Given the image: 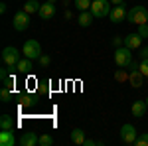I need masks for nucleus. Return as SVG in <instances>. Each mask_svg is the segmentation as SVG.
<instances>
[{"mask_svg":"<svg viewBox=\"0 0 148 146\" xmlns=\"http://www.w3.org/2000/svg\"><path fill=\"white\" fill-rule=\"evenodd\" d=\"M38 16H40L42 20H51V18L56 16V4H53V2H47V0H46V2L40 6Z\"/></svg>","mask_w":148,"mask_h":146,"instance_id":"9d476101","label":"nucleus"},{"mask_svg":"<svg viewBox=\"0 0 148 146\" xmlns=\"http://www.w3.org/2000/svg\"><path fill=\"white\" fill-rule=\"evenodd\" d=\"M85 130H81V128H73L71 130V142H75V144H85Z\"/></svg>","mask_w":148,"mask_h":146,"instance_id":"a211bd4d","label":"nucleus"},{"mask_svg":"<svg viewBox=\"0 0 148 146\" xmlns=\"http://www.w3.org/2000/svg\"><path fill=\"white\" fill-rule=\"evenodd\" d=\"M113 44L116 45V47H121V45H125V38H121V36H114V38H113Z\"/></svg>","mask_w":148,"mask_h":146,"instance_id":"c85d7f7f","label":"nucleus"},{"mask_svg":"<svg viewBox=\"0 0 148 146\" xmlns=\"http://www.w3.org/2000/svg\"><path fill=\"white\" fill-rule=\"evenodd\" d=\"M12 28L16 30V32H26L28 28H30V14L28 12H16L14 14V18H12Z\"/></svg>","mask_w":148,"mask_h":146,"instance_id":"423d86ee","label":"nucleus"},{"mask_svg":"<svg viewBox=\"0 0 148 146\" xmlns=\"http://www.w3.org/2000/svg\"><path fill=\"white\" fill-rule=\"evenodd\" d=\"M93 12H89V10H83L79 14V18H77V22H79V26L81 28H89L91 26V22H93Z\"/></svg>","mask_w":148,"mask_h":146,"instance_id":"f3484780","label":"nucleus"},{"mask_svg":"<svg viewBox=\"0 0 148 146\" xmlns=\"http://www.w3.org/2000/svg\"><path fill=\"white\" fill-rule=\"evenodd\" d=\"M95 144H99V142H95V140H89V138L85 140V146H95Z\"/></svg>","mask_w":148,"mask_h":146,"instance_id":"2f4dec72","label":"nucleus"},{"mask_svg":"<svg viewBox=\"0 0 148 146\" xmlns=\"http://www.w3.org/2000/svg\"><path fill=\"white\" fill-rule=\"evenodd\" d=\"M126 16H128V12H126L125 4H119V6H113L111 8V14H109V20L113 24H121L126 20Z\"/></svg>","mask_w":148,"mask_h":146,"instance_id":"1a4fd4ad","label":"nucleus"},{"mask_svg":"<svg viewBox=\"0 0 148 146\" xmlns=\"http://www.w3.org/2000/svg\"><path fill=\"white\" fill-rule=\"evenodd\" d=\"M128 67H130V73H128V83H130V87H132V89H140V87L144 85V73L140 71V63L132 61Z\"/></svg>","mask_w":148,"mask_h":146,"instance_id":"f03ea898","label":"nucleus"},{"mask_svg":"<svg viewBox=\"0 0 148 146\" xmlns=\"http://www.w3.org/2000/svg\"><path fill=\"white\" fill-rule=\"evenodd\" d=\"M0 99H2V103H10L12 101V93H10V87H2L0 89Z\"/></svg>","mask_w":148,"mask_h":146,"instance_id":"4be33fe9","label":"nucleus"},{"mask_svg":"<svg viewBox=\"0 0 148 146\" xmlns=\"http://www.w3.org/2000/svg\"><path fill=\"white\" fill-rule=\"evenodd\" d=\"M16 144V136L12 130H2L0 132V146H14Z\"/></svg>","mask_w":148,"mask_h":146,"instance_id":"4468645a","label":"nucleus"},{"mask_svg":"<svg viewBox=\"0 0 148 146\" xmlns=\"http://www.w3.org/2000/svg\"><path fill=\"white\" fill-rule=\"evenodd\" d=\"M20 101H22V105H28V107H30V105H34V97H32V95H22Z\"/></svg>","mask_w":148,"mask_h":146,"instance_id":"a878e982","label":"nucleus"},{"mask_svg":"<svg viewBox=\"0 0 148 146\" xmlns=\"http://www.w3.org/2000/svg\"><path fill=\"white\" fill-rule=\"evenodd\" d=\"M114 63L119 67H128L132 63V49L126 47V45H121L114 49Z\"/></svg>","mask_w":148,"mask_h":146,"instance_id":"7ed1b4c3","label":"nucleus"},{"mask_svg":"<svg viewBox=\"0 0 148 146\" xmlns=\"http://www.w3.org/2000/svg\"><path fill=\"white\" fill-rule=\"evenodd\" d=\"M138 57H140V59H146V57H148V45L138 49Z\"/></svg>","mask_w":148,"mask_h":146,"instance_id":"c756f323","label":"nucleus"},{"mask_svg":"<svg viewBox=\"0 0 148 146\" xmlns=\"http://www.w3.org/2000/svg\"><path fill=\"white\" fill-rule=\"evenodd\" d=\"M47 2H53V4H56V0H47Z\"/></svg>","mask_w":148,"mask_h":146,"instance_id":"f704fd0d","label":"nucleus"},{"mask_svg":"<svg viewBox=\"0 0 148 146\" xmlns=\"http://www.w3.org/2000/svg\"><path fill=\"white\" fill-rule=\"evenodd\" d=\"M126 20H128L130 24H136V26L148 24V10H146V6H132V8L128 10Z\"/></svg>","mask_w":148,"mask_h":146,"instance_id":"f257e3e1","label":"nucleus"},{"mask_svg":"<svg viewBox=\"0 0 148 146\" xmlns=\"http://www.w3.org/2000/svg\"><path fill=\"white\" fill-rule=\"evenodd\" d=\"M38 61H40V65H42V67H47V65L51 63V57H49V56H40Z\"/></svg>","mask_w":148,"mask_h":146,"instance_id":"393cba45","label":"nucleus"},{"mask_svg":"<svg viewBox=\"0 0 148 146\" xmlns=\"http://www.w3.org/2000/svg\"><path fill=\"white\" fill-rule=\"evenodd\" d=\"M22 57H20V51L16 49V47H12V45H8V47H4L2 49V61H4V65L6 67L14 69L16 65H18V61H20Z\"/></svg>","mask_w":148,"mask_h":146,"instance_id":"20e7f679","label":"nucleus"},{"mask_svg":"<svg viewBox=\"0 0 148 146\" xmlns=\"http://www.w3.org/2000/svg\"><path fill=\"white\" fill-rule=\"evenodd\" d=\"M144 101H146V107H148V97H146V99H144Z\"/></svg>","mask_w":148,"mask_h":146,"instance_id":"72a5a7b5","label":"nucleus"},{"mask_svg":"<svg viewBox=\"0 0 148 146\" xmlns=\"http://www.w3.org/2000/svg\"><path fill=\"white\" fill-rule=\"evenodd\" d=\"M146 111H148L146 101H134V103H132V107H130V112H132L134 119H142V117L146 114Z\"/></svg>","mask_w":148,"mask_h":146,"instance_id":"f8f14e48","label":"nucleus"},{"mask_svg":"<svg viewBox=\"0 0 148 146\" xmlns=\"http://www.w3.org/2000/svg\"><path fill=\"white\" fill-rule=\"evenodd\" d=\"M134 146H148V132H142V134L136 136L134 140Z\"/></svg>","mask_w":148,"mask_h":146,"instance_id":"5701e85b","label":"nucleus"},{"mask_svg":"<svg viewBox=\"0 0 148 146\" xmlns=\"http://www.w3.org/2000/svg\"><path fill=\"white\" fill-rule=\"evenodd\" d=\"M20 144L22 146H36V144H40V136L36 134V132H24L20 136Z\"/></svg>","mask_w":148,"mask_h":146,"instance_id":"ddd939ff","label":"nucleus"},{"mask_svg":"<svg viewBox=\"0 0 148 146\" xmlns=\"http://www.w3.org/2000/svg\"><path fill=\"white\" fill-rule=\"evenodd\" d=\"M22 53L28 59H40V56H42V45H40L38 40H28L22 47Z\"/></svg>","mask_w":148,"mask_h":146,"instance_id":"0eeeda50","label":"nucleus"},{"mask_svg":"<svg viewBox=\"0 0 148 146\" xmlns=\"http://www.w3.org/2000/svg\"><path fill=\"white\" fill-rule=\"evenodd\" d=\"M125 45L130 47V49H140V45H142V36L138 34V32H132V34L125 36Z\"/></svg>","mask_w":148,"mask_h":146,"instance_id":"9b49d317","label":"nucleus"},{"mask_svg":"<svg viewBox=\"0 0 148 146\" xmlns=\"http://www.w3.org/2000/svg\"><path fill=\"white\" fill-rule=\"evenodd\" d=\"M113 2V6H119V4H125V0H111Z\"/></svg>","mask_w":148,"mask_h":146,"instance_id":"473e14b6","label":"nucleus"},{"mask_svg":"<svg viewBox=\"0 0 148 146\" xmlns=\"http://www.w3.org/2000/svg\"><path fill=\"white\" fill-rule=\"evenodd\" d=\"M14 126H16L14 117H10V114H2L0 117V130H14Z\"/></svg>","mask_w":148,"mask_h":146,"instance_id":"dca6fc26","label":"nucleus"},{"mask_svg":"<svg viewBox=\"0 0 148 146\" xmlns=\"http://www.w3.org/2000/svg\"><path fill=\"white\" fill-rule=\"evenodd\" d=\"M91 4H93V0H75V8H77L79 12L91 10Z\"/></svg>","mask_w":148,"mask_h":146,"instance_id":"412c9836","label":"nucleus"},{"mask_svg":"<svg viewBox=\"0 0 148 146\" xmlns=\"http://www.w3.org/2000/svg\"><path fill=\"white\" fill-rule=\"evenodd\" d=\"M136 136H138V132H136V128H134L132 124L126 123V124L121 126V140H123L125 144H134Z\"/></svg>","mask_w":148,"mask_h":146,"instance_id":"6e6552de","label":"nucleus"},{"mask_svg":"<svg viewBox=\"0 0 148 146\" xmlns=\"http://www.w3.org/2000/svg\"><path fill=\"white\" fill-rule=\"evenodd\" d=\"M16 71H18V73H22V75H28V73H30V71H32V59H28V57H24V59H20V61H18V65H16Z\"/></svg>","mask_w":148,"mask_h":146,"instance_id":"2eb2a0df","label":"nucleus"},{"mask_svg":"<svg viewBox=\"0 0 148 146\" xmlns=\"http://www.w3.org/2000/svg\"><path fill=\"white\" fill-rule=\"evenodd\" d=\"M126 67H119L116 71H114V79L119 81V83H125V81H128V73L125 71Z\"/></svg>","mask_w":148,"mask_h":146,"instance_id":"aec40b11","label":"nucleus"},{"mask_svg":"<svg viewBox=\"0 0 148 146\" xmlns=\"http://www.w3.org/2000/svg\"><path fill=\"white\" fill-rule=\"evenodd\" d=\"M140 71L144 73V77H148V57L146 59H140Z\"/></svg>","mask_w":148,"mask_h":146,"instance_id":"bb28decb","label":"nucleus"},{"mask_svg":"<svg viewBox=\"0 0 148 146\" xmlns=\"http://www.w3.org/2000/svg\"><path fill=\"white\" fill-rule=\"evenodd\" d=\"M53 144V138L49 134H42L40 136V146H51Z\"/></svg>","mask_w":148,"mask_h":146,"instance_id":"b1692460","label":"nucleus"},{"mask_svg":"<svg viewBox=\"0 0 148 146\" xmlns=\"http://www.w3.org/2000/svg\"><path fill=\"white\" fill-rule=\"evenodd\" d=\"M40 6H42V4H40L38 0H26L22 10L28 12V14H38V12H40Z\"/></svg>","mask_w":148,"mask_h":146,"instance_id":"6ab92c4d","label":"nucleus"},{"mask_svg":"<svg viewBox=\"0 0 148 146\" xmlns=\"http://www.w3.org/2000/svg\"><path fill=\"white\" fill-rule=\"evenodd\" d=\"M10 69V67H8ZM8 69H2V71H0V79H2V81H6V79L10 77V71H8Z\"/></svg>","mask_w":148,"mask_h":146,"instance_id":"7c9ffc66","label":"nucleus"},{"mask_svg":"<svg viewBox=\"0 0 148 146\" xmlns=\"http://www.w3.org/2000/svg\"><path fill=\"white\" fill-rule=\"evenodd\" d=\"M138 34L142 36V40L148 38V24H142V26H138Z\"/></svg>","mask_w":148,"mask_h":146,"instance_id":"cd10ccee","label":"nucleus"},{"mask_svg":"<svg viewBox=\"0 0 148 146\" xmlns=\"http://www.w3.org/2000/svg\"><path fill=\"white\" fill-rule=\"evenodd\" d=\"M111 0H93L91 4V12L95 18H107L111 14Z\"/></svg>","mask_w":148,"mask_h":146,"instance_id":"39448f33","label":"nucleus"}]
</instances>
